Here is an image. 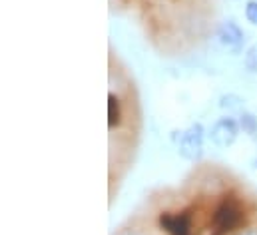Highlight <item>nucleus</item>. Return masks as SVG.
<instances>
[{
  "label": "nucleus",
  "mask_w": 257,
  "mask_h": 235,
  "mask_svg": "<svg viewBox=\"0 0 257 235\" xmlns=\"http://www.w3.org/2000/svg\"><path fill=\"white\" fill-rule=\"evenodd\" d=\"M120 102H118V98L114 96V94H110L108 96V126L110 128H114V126H118L120 124Z\"/></svg>",
  "instance_id": "423d86ee"
},
{
  "label": "nucleus",
  "mask_w": 257,
  "mask_h": 235,
  "mask_svg": "<svg viewBox=\"0 0 257 235\" xmlns=\"http://www.w3.org/2000/svg\"><path fill=\"white\" fill-rule=\"evenodd\" d=\"M245 68L249 72H257V46L247 50V54H245Z\"/></svg>",
  "instance_id": "1a4fd4ad"
},
{
  "label": "nucleus",
  "mask_w": 257,
  "mask_h": 235,
  "mask_svg": "<svg viewBox=\"0 0 257 235\" xmlns=\"http://www.w3.org/2000/svg\"><path fill=\"white\" fill-rule=\"evenodd\" d=\"M160 225L170 235H190V215L188 213H180V215L162 213Z\"/></svg>",
  "instance_id": "39448f33"
},
{
  "label": "nucleus",
  "mask_w": 257,
  "mask_h": 235,
  "mask_svg": "<svg viewBox=\"0 0 257 235\" xmlns=\"http://www.w3.org/2000/svg\"><path fill=\"white\" fill-rule=\"evenodd\" d=\"M219 106L223 108V110H239L241 108V100L237 98V96H223L221 98V102H219Z\"/></svg>",
  "instance_id": "6e6552de"
},
{
  "label": "nucleus",
  "mask_w": 257,
  "mask_h": 235,
  "mask_svg": "<svg viewBox=\"0 0 257 235\" xmlns=\"http://www.w3.org/2000/svg\"><path fill=\"white\" fill-rule=\"evenodd\" d=\"M245 16H247V20H249L251 24L257 26V0H249V2H247V6H245Z\"/></svg>",
  "instance_id": "9d476101"
},
{
  "label": "nucleus",
  "mask_w": 257,
  "mask_h": 235,
  "mask_svg": "<svg viewBox=\"0 0 257 235\" xmlns=\"http://www.w3.org/2000/svg\"><path fill=\"white\" fill-rule=\"evenodd\" d=\"M237 134H239L237 122L233 118H221L211 128V142L219 148H227L237 140Z\"/></svg>",
  "instance_id": "7ed1b4c3"
},
{
  "label": "nucleus",
  "mask_w": 257,
  "mask_h": 235,
  "mask_svg": "<svg viewBox=\"0 0 257 235\" xmlns=\"http://www.w3.org/2000/svg\"><path fill=\"white\" fill-rule=\"evenodd\" d=\"M180 154L190 162H195L201 158V154H203V128L199 124H193L188 132H184L182 142H180Z\"/></svg>",
  "instance_id": "f03ea898"
},
{
  "label": "nucleus",
  "mask_w": 257,
  "mask_h": 235,
  "mask_svg": "<svg viewBox=\"0 0 257 235\" xmlns=\"http://www.w3.org/2000/svg\"><path fill=\"white\" fill-rule=\"evenodd\" d=\"M217 36H219V40H221V44L223 46H227L231 52H239L241 50V46H243V32H241V28L233 22V20H227V22H223L221 26H219V30H217Z\"/></svg>",
  "instance_id": "20e7f679"
},
{
  "label": "nucleus",
  "mask_w": 257,
  "mask_h": 235,
  "mask_svg": "<svg viewBox=\"0 0 257 235\" xmlns=\"http://www.w3.org/2000/svg\"><path fill=\"white\" fill-rule=\"evenodd\" d=\"M243 213L241 209L233 203V201H221L213 213V225H215V235L231 233L233 229H237L241 225Z\"/></svg>",
  "instance_id": "f257e3e1"
},
{
  "label": "nucleus",
  "mask_w": 257,
  "mask_h": 235,
  "mask_svg": "<svg viewBox=\"0 0 257 235\" xmlns=\"http://www.w3.org/2000/svg\"><path fill=\"white\" fill-rule=\"evenodd\" d=\"M239 126H241V130H243L245 134H249V136H255L257 134V118L253 116V114L243 112V114L239 116Z\"/></svg>",
  "instance_id": "0eeeda50"
},
{
  "label": "nucleus",
  "mask_w": 257,
  "mask_h": 235,
  "mask_svg": "<svg viewBox=\"0 0 257 235\" xmlns=\"http://www.w3.org/2000/svg\"><path fill=\"white\" fill-rule=\"evenodd\" d=\"M245 235H257V233H245Z\"/></svg>",
  "instance_id": "f8f14e48"
},
{
  "label": "nucleus",
  "mask_w": 257,
  "mask_h": 235,
  "mask_svg": "<svg viewBox=\"0 0 257 235\" xmlns=\"http://www.w3.org/2000/svg\"><path fill=\"white\" fill-rule=\"evenodd\" d=\"M253 166H255V168H257V160H255V162H253Z\"/></svg>",
  "instance_id": "9b49d317"
}]
</instances>
